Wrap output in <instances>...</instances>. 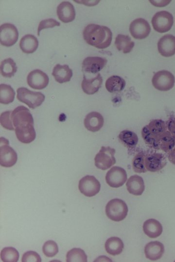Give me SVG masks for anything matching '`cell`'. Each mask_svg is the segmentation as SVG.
Segmentation results:
<instances>
[{
	"mask_svg": "<svg viewBox=\"0 0 175 262\" xmlns=\"http://www.w3.org/2000/svg\"><path fill=\"white\" fill-rule=\"evenodd\" d=\"M11 118L19 141L29 144L35 139L34 118L28 109L22 105L18 106L11 112Z\"/></svg>",
	"mask_w": 175,
	"mask_h": 262,
	"instance_id": "6da1fadb",
	"label": "cell"
},
{
	"mask_svg": "<svg viewBox=\"0 0 175 262\" xmlns=\"http://www.w3.org/2000/svg\"><path fill=\"white\" fill-rule=\"evenodd\" d=\"M83 35L87 43L100 49L108 47L112 39V33L109 28L95 24L88 25Z\"/></svg>",
	"mask_w": 175,
	"mask_h": 262,
	"instance_id": "7a4b0ae2",
	"label": "cell"
},
{
	"mask_svg": "<svg viewBox=\"0 0 175 262\" xmlns=\"http://www.w3.org/2000/svg\"><path fill=\"white\" fill-rule=\"evenodd\" d=\"M167 131V124L164 121L161 119H154L143 127L141 135L147 144L158 149V141Z\"/></svg>",
	"mask_w": 175,
	"mask_h": 262,
	"instance_id": "3957f363",
	"label": "cell"
},
{
	"mask_svg": "<svg viewBox=\"0 0 175 262\" xmlns=\"http://www.w3.org/2000/svg\"><path fill=\"white\" fill-rule=\"evenodd\" d=\"M128 209L125 202L119 198L108 202L105 206V213L108 218L116 222L123 220L127 216Z\"/></svg>",
	"mask_w": 175,
	"mask_h": 262,
	"instance_id": "277c9868",
	"label": "cell"
},
{
	"mask_svg": "<svg viewBox=\"0 0 175 262\" xmlns=\"http://www.w3.org/2000/svg\"><path fill=\"white\" fill-rule=\"evenodd\" d=\"M17 98L31 109L40 106L45 100V96L39 92L31 91L26 87H19L17 90Z\"/></svg>",
	"mask_w": 175,
	"mask_h": 262,
	"instance_id": "5b68a950",
	"label": "cell"
},
{
	"mask_svg": "<svg viewBox=\"0 0 175 262\" xmlns=\"http://www.w3.org/2000/svg\"><path fill=\"white\" fill-rule=\"evenodd\" d=\"M115 152L113 148L102 146L94 158L96 167L103 170L111 167L116 163Z\"/></svg>",
	"mask_w": 175,
	"mask_h": 262,
	"instance_id": "8992f818",
	"label": "cell"
},
{
	"mask_svg": "<svg viewBox=\"0 0 175 262\" xmlns=\"http://www.w3.org/2000/svg\"><path fill=\"white\" fill-rule=\"evenodd\" d=\"M152 82L153 86L157 90L167 91L174 87L175 78L171 72L164 70L155 73Z\"/></svg>",
	"mask_w": 175,
	"mask_h": 262,
	"instance_id": "52a82bcc",
	"label": "cell"
},
{
	"mask_svg": "<svg viewBox=\"0 0 175 262\" xmlns=\"http://www.w3.org/2000/svg\"><path fill=\"white\" fill-rule=\"evenodd\" d=\"M153 28L157 32L163 33L169 31L174 23L173 15L166 11L156 13L151 20Z\"/></svg>",
	"mask_w": 175,
	"mask_h": 262,
	"instance_id": "ba28073f",
	"label": "cell"
},
{
	"mask_svg": "<svg viewBox=\"0 0 175 262\" xmlns=\"http://www.w3.org/2000/svg\"><path fill=\"white\" fill-rule=\"evenodd\" d=\"M0 164L4 167H10L15 165L18 155L15 150L9 145V141L4 137H0Z\"/></svg>",
	"mask_w": 175,
	"mask_h": 262,
	"instance_id": "9c48e42d",
	"label": "cell"
},
{
	"mask_svg": "<svg viewBox=\"0 0 175 262\" xmlns=\"http://www.w3.org/2000/svg\"><path fill=\"white\" fill-rule=\"evenodd\" d=\"M78 188L84 196L92 197L99 192L101 184L94 176L87 175L79 180Z\"/></svg>",
	"mask_w": 175,
	"mask_h": 262,
	"instance_id": "30bf717a",
	"label": "cell"
},
{
	"mask_svg": "<svg viewBox=\"0 0 175 262\" xmlns=\"http://www.w3.org/2000/svg\"><path fill=\"white\" fill-rule=\"evenodd\" d=\"M18 38V32L16 27L11 23H4L0 27V42L5 47L14 45Z\"/></svg>",
	"mask_w": 175,
	"mask_h": 262,
	"instance_id": "8fae6325",
	"label": "cell"
},
{
	"mask_svg": "<svg viewBox=\"0 0 175 262\" xmlns=\"http://www.w3.org/2000/svg\"><path fill=\"white\" fill-rule=\"evenodd\" d=\"M127 180L126 171L119 166H113L106 173L105 181L107 184L113 188L122 186Z\"/></svg>",
	"mask_w": 175,
	"mask_h": 262,
	"instance_id": "7c38bea8",
	"label": "cell"
},
{
	"mask_svg": "<svg viewBox=\"0 0 175 262\" xmlns=\"http://www.w3.org/2000/svg\"><path fill=\"white\" fill-rule=\"evenodd\" d=\"M129 31L134 38L143 39L149 35L151 32V27L147 20L139 18L131 22L129 26Z\"/></svg>",
	"mask_w": 175,
	"mask_h": 262,
	"instance_id": "4fadbf2b",
	"label": "cell"
},
{
	"mask_svg": "<svg viewBox=\"0 0 175 262\" xmlns=\"http://www.w3.org/2000/svg\"><path fill=\"white\" fill-rule=\"evenodd\" d=\"M166 156L161 153L152 152L145 154V166L147 171L155 172L161 170L166 164Z\"/></svg>",
	"mask_w": 175,
	"mask_h": 262,
	"instance_id": "5bb4252c",
	"label": "cell"
},
{
	"mask_svg": "<svg viewBox=\"0 0 175 262\" xmlns=\"http://www.w3.org/2000/svg\"><path fill=\"white\" fill-rule=\"evenodd\" d=\"M27 82L32 88L41 90L46 88L49 82L48 76L39 69L31 71L27 77Z\"/></svg>",
	"mask_w": 175,
	"mask_h": 262,
	"instance_id": "9a60e30c",
	"label": "cell"
},
{
	"mask_svg": "<svg viewBox=\"0 0 175 262\" xmlns=\"http://www.w3.org/2000/svg\"><path fill=\"white\" fill-rule=\"evenodd\" d=\"M106 59L98 56H90L84 59L82 63V70L87 73L96 74L106 65Z\"/></svg>",
	"mask_w": 175,
	"mask_h": 262,
	"instance_id": "2e32d148",
	"label": "cell"
},
{
	"mask_svg": "<svg viewBox=\"0 0 175 262\" xmlns=\"http://www.w3.org/2000/svg\"><path fill=\"white\" fill-rule=\"evenodd\" d=\"M158 49L163 56L168 57L175 54V36L166 34L160 38L158 43Z\"/></svg>",
	"mask_w": 175,
	"mask_h": 262,
	"instance_id": "e0dca14e",
	"label": "cell"
},
{
	"mask_svg": "<svg viewBox=\"0 0 175 262\" xmlns=\"http://www.w3.org/2000/svg\"><path fill=\"white\" fill-rule=\"evenodd\" d=\"M56 12L59 20L64 23L71 22L75 17L74 7L69 1L61 2L57 7Z\"/></svg>",
	"mask_w": 175,
	"mask_h": 262,
	"instance_id": "ac0fdd59",
	"label": "cell"
},
{
	"mask_svg": "<svg viewBox=\"0 0 175 262\" xmlns=\"http://www.w3.org/2000/svg\"><path fill=\"white\" fill-rule=\"evenodd\" d=\"M85 128L91 132L99 131L103 127L104 119L102 115L97 112H91L86 116L84 121Z\"/></svg>",
	"mask_w": 175,
	"mask_h": 262,
	"instance_id": "d6986e66",
	"label": "cell"
},
{
	"mask_svg": "<svg viewBox=\"0 0 175 262\" xmlns=\"http://www.w3.org/2000/svg\"><path fill=\"white\" fill-rule=\"evenodd\" d=\"M103 78L100 73H98L95 77L88 79L84 75L81 83V87L84 92L88 95H93L97 92L102 86Z\"/></svg>",
	"mask_w": 175,
	"mask_h": 262,
	"instance_id": "ffe728a7",
	"label": "cell"
},
{
	"mask_svg": "<svg viewBox=\"0 0 175 262\" xmlns=\"http://www.w3.org/2000/svg\"><path fill=\"white\" fill-rule=\"evenodd\" d=\"M164 252V246L159 241H152L147 244L144 247V253L147 259L156 261L161 258Z\"/></svg>",
	"mask_w": 175,
	"mask_h": 262,
	"instance_id": "44dd1931",
	"label": "cell"
},
{
	"mask_svg": "<svg viewBox=\"0 0 175 262\" xmlns=\"http://www.w3.org/2000/svg\"><path fill=\"white\" fill-rule=\"evenodd\" d=\"M72 70L67 65L56 64L54 66L52 72V75L55 80L60 83L69 82L72 77Z\"/></svg>",
	"mask_w": 175,
	"mask_h": 262,
	"instance_id": "7402d4cb",
	"label": "cell"
},
{
	"mask_svg": "<svg viewBox=\"0 0 175 262\" xmlns=\"http://www.w3.org/2000/svg\"><path fill=\"white\" fill-rule=\"evenodd\" d=\"M126 186L128 192L135 196L141 195L145 189L143 179L137 175L130 177L126 182Z\"/></svg>",
	"mask_w": 175,
	"mask_h": 262,
	"instance_id": "603a6c76",
	"label": "cell"
},
{
	"mask_svg": "<svg viewBox=\"0 0 175 262\" xmlns=\"http://www.w3.org/2000/svg\"><path fill=\"white\" fill-rule=\"evenodd\" d=\"M142 228L144 233L151 238H156L159 236L163 231L161 223L155 219L146 220Z\"/></svg>",
	"mask_w": 175,
	"mask_h": 262,
	"instance_id": "cb8c5ba5",
	"label": "cell"
},
{
	"mask_svg": "<svg viewBox=\"0 0 175 262\" xmlns=\"http://www.w3.org/2000/svg\"><path fill=\"white\" fill-rule=\"evenodd\" d=\"M38 46L37 38L31 34H26L20 39L19 47L25 53L30 54L34 52Z\"/></svg>",
	"mask_w": 175,
	"mask_h": 262,
	"instance_id": "d4e9b609",
	"label": "cell"
},
{
	"mask_svg": "<svg viewBox=\"0 0 175 262\" xmlns=\"http://www.w3.org/2000/svg\"><path fill=\"white\" fill-rule=\"evenodd\" d=\"M105 247L108 254L116 256L122 252L124 245L122 240L119 237H111L107 239Z\"/></svg>",
	"mask_w": 175,
	"mask_h": 262,
	"instance_id": "484cf974",
	"label": "cell"
},
{
	"mask_svg": "<svg viewBox=\"0 0 175 262\" xmlns=\"http://www.w3.org/2000/svg\"><path fill=\"white\" fill-rule=\"evenodd\" d=\"M105 86L110 93L119 92L124 88L125 81L120 76L113 75L106 80Z\"/></svg>",
	"mask_w": 175,
	"mask_h": 262,
	"instance_id": "4316f807",
	"label": "cell"
},
{
	"mask_svg": "<svg viewBox=\"0 0 175 262\" xmlns=\"http://www.w3.org/2000/svg\"><path fill=\"white\" fill-rule=\"evenodd\" d=\"M115 44L118 50L127 53L132 50L135 43L128 35L119 34L116 37Z\"/></svg>",
	"mask_w": 175,
	"mask_h": 262,
	"instance_id": "83f0119b",
	"label": "cell"
},
{
	"mask_svg": "<svg viewBox=\"0 0 175 262\" xmlns=\"http://www.w3.org/2000/svg\"><path fill=\"white\" fill-rule=\"evenodd\" d=\"M120 142L125 147L128 148L135 147L138 142V137L133 131L129 130H123L119 134Z\"/></svg>",
	"mask_w": 175,
	"mask_h": 262,
	"instance_id": "f1b7e54d",
	"label": "cell"
},
{
	"mask_svg": "<svg viewBox=\"0 0 175 262\" xmlns=\"http://www.w3.org/2000/svg\"><path fill=\"white\" fill-rule=\"evenodd\" d=\"M158 149L169 152L175 147V134L167 131L158 141Z\"/></svg>",
	"mask_w": 175,
	"mask_h": 262,
	"instance_id": "f546056e",
	"label": "cell"
},
{
	"mask_svg": "<svg viewBox=\"0 0 175 262\" xmlns=\"http://www.w3.org/2000/svg\"><path fill=\"white\" fill-rule=\"evenodd\" d=\"M17 69L16 63L12 58L5 59L0 62V73L5 78H11L14 76Z\"/></svg>",
	"mask_w": 175,
	"mask_h": 262,
	"instance_id": "4dcf8cb0",
	"label": "cell"
},
{
	"mask_svg": "<svg viewBox=\"0 0 175 262\" xmlns=\"http://www.w3.org/2000/svg\"><path fill=\"white\" fill-rule=\"evenodd\" d=\"M15 92L9 85L0 84V103L8 104L12 102L15 98Z\"/></svg>",
	"mask_w": 175,
	"mask_h": 262,
	"instance_id": "1f68e13d",
	"label": "cell"
},
{
	"mask_svg": "<svg viewBox=\"0 0 175 262\" xmlns=\"http://www.w3.org/2000/svg\"><path fill=\"white\" fill-rule=\"evenodd\" d=\"M66 261L67 262H87V256L83 249L80 248H73L67 252Z\"/></svg>",
	"mask_w": 175,
	"mask_h": 262,
	"instance_id": "d6a6232c",
	"label": "cell"
},
{
	"mask_svg": "<svg viewBox=\"0 0 175 262\" xmlns=\"http://www.w3.org/2000/svg\"><path fill=\"white\" fill-rule=\"evenodd\" d=\"M0 259L4 262H17L19 259V253L14 247H5L1 250Z\"/></svg>",
	"mask_w": 175,
	"mask_h": 262,
	"instance_id": "836d02e7",
	"label": "cell"
},
{
	"mask_svg": "<svg viewBox=\"0 0 175 262\" xmlns=\"http://www.w3.org/2000/svg\"><path fill=\"white\" fill-rule=\"evenodd\" d=\"M145 154L140 152L136 154L132 160V168L134 171L138 173H145L147 171L145 166Z\"/></svg>",
	"mask_w": 175,
	"mask_h": 262,
	"instance_id": "e575fe53",
	"label": "cell"
},
{
	"mask_svg": "<svg viewBox=\"0 0 175 262\" xmlns=\"http://www.w3.org/2000/svg\"><path fill=\"white\" fill-rule=\"evenodd\" d=\"M42 251L46 256L52 257L58 252L57 244L54 241L48 240L44 244Z\"/></svg>",
	"mask_w": 175,
	"mask_h": 262,
	"instance_id": "d590c367",
	"label": "cell"
},
{
	"mask_svg": "<svg viewBox=\"0 0 175 262\" xmlns=\"http://www.w3.org/2000/svg\"><path fill=\"white\" fill-rule=\"evenodd\" d=\"M11 111H5L0 114V122L1 125L9 130H15L11 118Z\"/></svg>",
	"mask_w": 175,
	"mask_h": 262,
	"instance_id": "8d00e7d4",
	"label": "cell"
},
{
	"mask_svg": "<svg viewBox=\"0 0 175 262\" xmlns=\"http://www.w3.org/2000/svg\"><path fill=\"white\" fill-rule=\"evenodd\" d=\"M60 25V23L59 22L52 18L42 20L40 22L37 28V35L39 36L40 32L44 29L53 28Z\"/></svg>",
	"mask_w": 175,
	"mask_h": 262,
	"instance_id": "74e56055",
	"label": "cell"
},
{
	"mask_svg": "<svg viewBox=\"0 0 175 262\" xmlns=\"http://www.w3.org/2000/svg\"><path fill=\"white\" fill-rule=\"evenodd\" d=\"M21 261L22 262H41V258L36 252L29 251L23 254Z\"/></svg>",
	"mask_w": 175,
	"mask_h": 262,
	"instance_id": "f35d334b",
	"label": "cell"
},
{
	"mask_svg": "<svg viewBox=\"0 0 175 262\" xmlns=\"http://www.w3.org/2000/svg\"><path fill=\"white\" fill-rule=\"evenodd\" d=\"M166 124L168 131L175 134V118L170 119Z\"/></svg>",
	"mask_w": 175,
	"mask_h": 262,
	"instance_id": "ab89813d",
	"label": "cell"
},
{
	"mask_svg": "<svg viewBox=\"0 0 175 262\" xmlns=\"http://www.w3.org/2000/svg\"><path fill=\"white\" fill-rule=\"evenodd\" d=\"M168 158L171 163L175 165V147L168 152Z\"/></svg>",
	"mask_w": 175,
	"mask_h": 262,
	"instance_id": "60d3db41",
	"label": "cell"
}]
</instances>
